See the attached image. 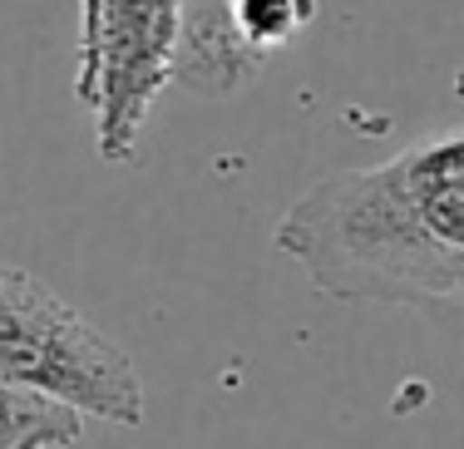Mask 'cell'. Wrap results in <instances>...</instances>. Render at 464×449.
<instances>
[{
	"instance_id": "1",
	"label": "cell",
	"mask_w": 464,
	"mask_h": 449,
	"mask_svg": "<svg viewBox=\"0 0 464 449\" xmlns=\"http://www.w3.org/2000/svg\"><path fill=\"white\" fill-rule=\"evenodd\" d=\"M272 237L331 301L464 326V129L312 183Z\"/></svg>"
},
{
	"instance_id": "2",
	"label": "cell",
	"mask_w": 464,
	"mask_h": 449,
	"mask_svg": "<svg viewBox=\"0 0 464 449\" xmlns=\"http://www.w3.org/2000/svg\"><path fill=\"white\" fill-rule=\"evenodd\" d=\"M0 386L80 420L143 425V380L129 350L15 262H0Z\"/></svg>"
},
{
	"instance_id": "3",
	"label": "cell",
	"mask_w": 464,
	"mask_h": 449,
	"mask_svg": "<svg viewBox=\"0 0 464 449\" xmlns=\"http://www.w3.org/2000/svg\"><path fill=\"white\" fill-rule=\"evenodd\" d=\"M188 0H80L74 100L104 163H134L143 124L179 74Z\"/></svg>"
},
{
	"instance_id": "4",
	"label": "cell",
	"mask_w": 464,
	"mask_h": 449,
	"mask_svg": "<svg viewBox=\"0 0 464 449\" xmlns=\"http://www.w3.org/2000/svg\"><path fill=\"white\" fill-rule=\"evenodd\" d=\"M80 435H84L80 415L0 386V449H64Z\"/></svg>"
},
{
	"instance_id": "5",
	"label": "cell",
	"mask_w": 464,
	"mask_h": 449,
	"mask_svg": "<svg viewBox=\"0 0 464 449\" xmlns=\"http://www.w3.org/2000/svg\"><path fill=\"white\" fill-rule=\"evenodd\" d=\"M312 15H316L312 0H227V35L232 45L272 50L282 40H292Z\"/></svg>"
}]
</instances>
